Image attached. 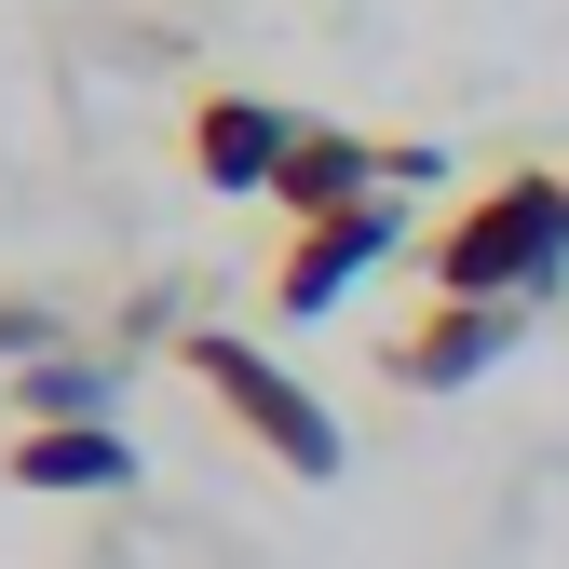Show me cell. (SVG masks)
Returning a JSON list of instances; mask_svg holds the SVG:
<instances>
[{"label": "cell", "instance_id": "2", "mask_svg": "<svg viewBox=\"0 0 569 569\" xmlns=\"http://www.w3.org/2000/svg\"><path fill=\"white\" fill-rule=\"evenodd\" d=\"M177 367L218 393V420H231L258 461H284L299 488H326V475L352 461V448H339V420H326V393H312L299 367H271L258 339H231V326H177Z\"/></svg>", "mask_w": 569, "mask_h": 569}, {"label": "cell", "instance_id": "6", "mask_svg": "<svg viewBox=\"0 0 569 569\" xmlns=\"http://www.w3.org/2000/svg\"><path fill=\"white\" fill-rule=\"evenodd\" d=\"M284 150H299V109H271V96H190V177L203 190H271Z\"/></svg>", "mask_w": 569, "mask_h": 569}, {"label": "cell", "instance_id": "1", "mask_svg": "<svg viewBox=\"0 0 569 569\" xmlns=\"http://www.w3.org/2000/svg\"><path fill=\"white\" fill-rule=\"evenodd\" d=\"M420 271H435V299H542V284L569 271V163H516L488 177L461 218H435V244H420Z\"/></svg>", "mask_w": 569, "mask_h": 569}, {"label": "cell", "instance_id": "5", "mask_svg": "<svg viewBox=\"0 0 569 569\" xmlns=\"http://www.w3.org/2000/svg\"><path fill=\"white\" fill-rule=\"evenodd\" d=\"M0 488L109 502V488H136V435H122V420H14V435H0Z\"/></svg>", "mask_w": 569, "mask_h": 569}, {"label": "cell", "instance_id": "8", "mask_svg": "<svg viewBox=\"0 0 569 569\" xmlns=\"http://www.w3.org/2000/svg\"><path fill=\"white\" fill-rule=\"evenodd\" d=\"M14 407H28V420H109V367H82V352H41Z\"/></svg>", "mask_w": 569, "mask_h": 569}, {"label": "cell", "instance_id": "10", "mask_svg": "<svg viewBox=\"0 0 569 569\" xmlns=\"http://www.w3.org/2000/svg\"><path fill=\"white\" fill-rule=\"evenodd\" d=\"M41 352H54V312L41 299H0V367H41Z\"/></svg>", "mask_w": 569, "mask_h": 569}, {"label": "cell", "instance_id": "3", "mask_svg": "<svg viewBox=\"0 0 569 569\" xmlns=\"http://www.w3.org/2000/svg\"><path fill=\"white\" fill-rule=\"evenodd\" d=\"M393 244H407V190H367V203H339V218H299V231H284V258H271V312H284V326L339 312Z\"/></svg>", "mask_w": 569, "mask_h": 569}, {"label": "cell", "instance_id": "4", "mask_svg": "<svg viewBox=\"0 0 569 569\" xmlns=\"http://www.w3.org/2000/svg\"><path fill=\"white\" fill-rule=\"evenodd\" d=\"M516 339H529L516 299H435V284H420V312L380 326V380H393V393H461V380L502 367Z\"/></svg>", "mask_w": 569, "mask_h": 569}, {"label": "cell", "instance_id": "9", "mask_svg": "<svg viewBox=\"0 0 569 569\" xmlns=\"http://www.w3.org/2000/svg\"><path fill=\"white\" fill-rule=\"evenodd\" d=\"M96 569H244L218 529H190V516H163V529H136V542H109Z\"/></svg>", "mask_w": 569, "mask_h": 569}, {"label": "cell", "instance_id": "7", "mask_svg": "<svg viewBox=\"0 0 569 569\" xmlns=\"http://www.w3.org/2000/svg\"><path fill=\"white\" fill-rule=\"evenodd\" d=\"M367 190H393V150H380V136H339V122H299V150H284V177H271L284 231L339 218V203H367Z\"/></svg>", "mask_w": 569, "mask_h": 569}]
</instances>
